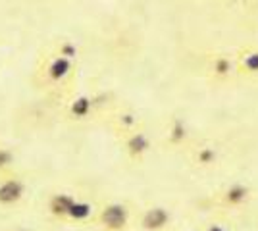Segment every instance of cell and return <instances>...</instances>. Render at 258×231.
<instances>
[{
    "instance_id": "cell-1",
    "label": "cell",
    "mask_w": 258,
    "mask_h": 231,
    "mask_svg": "<svg viewBox=\"0 0 258 231\" xmlns=\"http://www.w3.org/2000/svg\"><path fill=\"white\" fill-rule=\"evenodd\" d=\"M98 220L106 231H121L127 225L129 212L123 204H106L100 212Z\"/></svg>"
},
{
    "instance_id": "cell-2",
    "label": "cell",
    "mask_w": 258,
    "mask_h": 231,
    "mask_svg": "<svg viewBox=\"0 0 258 231\" xmlns=\"http://www.w3.org/2000/svg\"><path fill=\"white\" fill-rule=\"evenodd\" d=\"M168 223H170V212L160 206L147 210L141 218V227L145 231H162L168 227Z\"/></svg>"
},
{
    "instance_id": "cell-3",
    "label": "cell",
    "mask_w": 258,
    "mask_h": 231,
    "mask_svg": "<svg viewBox=\"0 0 258 231\" xmlns=\"http://www.w3.org/2000/svg\"><path fill=\"white\" fill-rule=\"evenodd\" d=\"M23 193H25V187L20 179H8V181L0 183V204L12 206L22 200Z\"/></svg>"
},
{
    "instance_id": "cell-4",
    "label": "cell",
    "mask_w": 258,
    "mask_h": 231,
    "mask_svg": "<svg viewBox=\"0 0 258 231\" xmlns=\"http://www.w3.org/2000/svg\"><path fill=\"white\" fill-rule=\"evenodd\" d=\"M74 202H76V198L72 197V195H68V193H58V195H54V197L50 198L48 210H50V214L56 216V218H68V214H70V210L74 206Z\"/></svg>"
},
{
    "instance_id": "cell-5",
    "label": "cell",
    "mask_w": 258,
    "mask_h": 231,
    "mask_svg": "<svg viewBox=\"0 0 258 231\" xmlns=\"http://www.w3.org/2000/svg\"><path fill=\"white\" fill-rule=\"evenodd\" d=\"M68 69H70V62L66 58H58V60H54L52 64H50L48 75L52 77V79H62L68 73Z\"/></svg>"
},
{
    "instance_id": "cell-6",
    "label": "cell",
    "mask_w": 258,
    "mask_h": 231,
    "mask_svg": "<svg viewBox=\"0 0 258 231\" xmlns=\"http://www.w3.org/2000/svg\"><path fill=\"white\" fill-rule=\"evenodd\" d=\"M245 198H247V189L241 187V185H233V187H231L226 193V200L229 202V204H231V206H237V204H241Z\"/></svg>"
},
{
    "instance_id": "cell-7",
    "label": "cell",
    "mask_w": 258,
    "mask_h": 231,
    "mask_svg": "<svg viewBox=\"0 0 258 231\" xmlns=\"http://www.w3.org/2000/svg\"><path fill=\"white\" fill-rule=\"evenodd\" d=\"M89 214H91V206H89L87 202L76 200L72 210H70V214H68V218H72V220H87Z\"/></svg>"
},
{
    "instance_id": "cell-8",
    "label": "cell",
    "mask_w": 258,
    "mask_h": 231,
    "mask_svg": "<svg viewBox=\"0 0 258 231\" xmlns=\"http://www.w3.org/2000/svg\"><path fill=\"white\" fill-rule=\"evenodd\" d=\"M127 146H129V152L131 154H141L145 148H147V141H145L143 137H133V139L127 143Z\"/></svg>"
},
{
    "instance_id": "cell-9",
    "label": "cell",
    "mask_w": 258,
    "mask_h": 231,
    "mask_svg": "<svg viewBox=\"0 0 258 231\" xmlns=\"http://www.w3.org/2000/svg\"><path fill=\"white\" fill-rule=\"evenodd\" d=\"M72 112L76 114L77 118H83L87 112H89V100H87V99H79L76 104L72 106Z\"/></svg>"
},
{
    "instance_id": "cell-10",
    "label": "cell",
    "mask_w": 258,
    "mask_h": 231,
    "mask_svg": "<svg viewBox=\"0 0 258 231\" xmlns=\"http://www.w3.org/2000/svg\"><path fill=\"white\" fill-rule=\"evenodd\" d=\"M12 160H14V154L10 150H6V148H0V170L6 168V166H10Z\"/></svg>"
},
{
    "instance_id": "cell-11",
    "label": "cell",
    "mask_w": 258,
    "mask_h": 231,
    "mask_svg": "<svg viewBox=\"0 0 258 231\" xmlns=\"http://www.w3.org/2000/svg\"><path fill=\"white\" fill-rule=\"evenodd\" d=\"M206 231H226V229H224L222 225H218V223H212V225H210V227H208Z\"/></svg>"
},
{
    "instance_id": "cell-12",
    "label": "cell",
    "mask_w": 258,
    "mask_h": 231,
    "mask_svg": "<svg viewBox=\"0 0 258 231\" xmlns=\"http://www.w3.org/2000/svg\"><path fill=\"white\" fill-rule=\"evenodd\" d=\"M18 231H22V229H18Z\"/></svg>"
}]
</instances>
